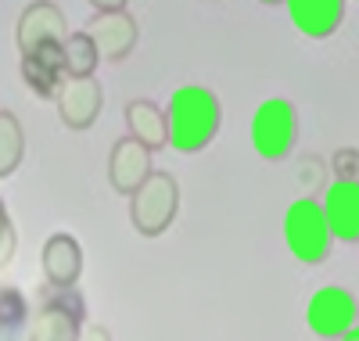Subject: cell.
Instances as JSON below:
<instances>
[{"label": "cell", "mask_w": 359, "mask_h": 341, "mask_svg": "<svg viewBox=\"0 0 359 341\" xmlns=\"http://www.w3.org/2000/svg\"><path fill=\"white\" fill-rule=\"evenodd\" d=\"M83 320H86V305L83 295L72 288H57L47 284L40 309L33 316V327H29V337L40 341H65V337H79L83 334Z\"/></svg>", "instance_id": "5b68a950"}, {"label": "cell", "mask_w": 359, "mask_h": 341, "mask_svg": "<svg viewBox=\"0 0 359 341\" xmlns=\"http://www.w3.org/2000/svg\"><path fill=\"white\" fill-rule=\"evenodd\" d=\"M15 248H18V234H15V223H11L4 201H0V266H8L15 259Z\"/></svg>", "instance_id": "44dd1931"}, {"label": "cell", "mask_w": 359, "mask_h": 341, "mask_svg": "<svg viewBox=\"0 0 359 341\" xmlns=\"http://www.w3.org/2000/svg\"><path fill=\"white\" fill-rule=\"evenodd\" d=\"M331 173H334V180H355L359 183V147H338L331 154Z\"/></svg>", "instance_id": "ffe728a7"}, {"label": "cell", "mask_w": 359, "mask_h": 341, "mask_svg": "<svg viewBox=\"0 0 359 341\" xmlns=\"http://www.w3.org/2000/svg\"><path fill=\"white\" fill-rule=\"evenodd\" d=\"M86 33L90 40L97 44L101 51V61H111V65H118V61H126L140 40V25L137 18L126 11V8H115V11H94L86 18Z\"/></svg>", "instance_id": "ba28073f"}, {"label": "cell", "mask_w": 359, "mask_h": 341, "mask_svg": "<svg viewBox=\"0 0 359 341\" xmlns=\"http://www.w3.org/2000/svg\"><path fill=\"white\" fill-rule=\"evenodd\" d=\"M180 212V183L172 173L151 169L140 187L130 194V223L140 237H162Z\"/></svg>", "instance_id": "3957f363"}, {"label": "cell", "mask_w": 359, "mask_h": 341, "mask_svg": "<svg viewBox=\"0 0 359 341\" xmlns=\"http://www.w3.org/2000/svg\"><path fill=\"white\" fill-rule=\"evenodd\" d=\"M69 22H65V11L54 4V0H33L22 15H18V25H15V44H18V54L33 51L36 44L43 40H65L69 33Z\"/></svg>", "instance_id": "30bf717a"}, {"label": "cell", "mask_w": 359, "mask_h": 341, "mask_svg": "<svg viewBox=\"0 0 359 341\" xmlns=\"http://www.w3.org/2000/svg\"><path fill=\"white\" fill-rule=\"evenodd\" d=\"M29 320V298L8 284V288H0V334H18Z\"/></svg>", "instance_id": "ac0fdd59"}, {"label": "cell", "mask_w": 359, "mask_h": 341, "mask_svg": "<svg viewBox=\"0 0 359 341\" xmlns=\"http://www.w3.org/2000/svg\"><path fill=\"white\" fill-rule=\"evenodd\" d=\"M331 241H334V234H331V223H327V215H323L320 198H298V201L287 205L284 244L298 262H306V266L323 262L331 255Z\"/></svg>", "instance_id": "7a4b0ae2"}, {"label": "cell", "mask_w": 359, "mask_h": 341, "mask_svg": "<svg viewBox=\"0 0 359 341\" xmlns=\"http://www.w3.org/2000/svg\"><path fill=\"white\" fill-rule=\"evenodd\" d=\"M54 108H57L62 126H69L76 133L90 130L101 119V108H104V90H101L97 76H65L57 83Z\"/></svg>", "instance_id": "8992f818"}, {"label": "cell", "mask_w": 359, "mask_h": 341, "mask_svg": "<svg viewBox=\"0 0 359 341\" xmlns=\"http://www.w3.org/2000/svg\"><path fill=\"white\" fill-rule=\"evenodd\" d=\"M22 83L33 90L36 98H43V101H54V94H57V83H62L65 76H57V72H50L47 65H40V61L33 58V54H22Z\"/></svg>", "instance_id": "e0dca14e"}, {"label": "cell", "mask_w": 359, "mask_h": 341, "mask_svg": "<svg viewBox=\"0 0 359 341\" xmlns=\"http://www.w3.org/2000/svg\"><path fill=\"white\" fill-rule=\"evenodd\" d=\"M94 4V11H115V8H126L130 0H90Z\"/></svg>", "instance_id": "7402d4cb"}, {"label": "cell", "mask_w": 359, "mask_h": 341, "mask_svg": "<svg viewBox=\"0 0 359 341\" xmlns=\"http://www.w3.org/2000/svg\"><path fill=\"white\" fill-rule=\"evenodd\" d=\"M252 147L266 162H284L298 140V112L287 98H266L252 115Z\"/></svg>", "instance_id": "277c9868"}, {"label": "cell", "mask_w": 359, "mask_h": 341, "mask_svg": "<svg viewBox=\"0 0 359 341\" xmlns=\"http://www.w3.org/2000/svg\"><path fill=\"white\" fill-rule=\"evenodd\" d=\"M151 147H144L137 137H118L111 144V154H108V183L115 194L130 198L140 183L151 176Z\"/></svg>", "instance_id": "9c48e42d"}, {"label": "cell", "mask_w": 359, "mask_h": 341, "mask_svg": "<svg viewBox=\"0 0 359 341\" xmlns=\"http://www.w3.org/2000/svg\"><path fill=\"white\" fill-rule=\"evenodd\" d=\"M355 320H359V302L341 284L320 288L306 305V323L316 337H345V330Z\"/></svg>", "instance_id": "52a82bcc"}, {"label": "cell", "mask_w": 359, "mask_h": 341, "mask_svg": "<svg viewBox=\"0 0 359 341\" xmlns=\"http://www.w3.org/2000/svg\"><path fill=\"white\" fill-rule=\"evenodd\" d=\"M291 25L306 40H331L341 22H345V4L348 0H284Z\"/></svg>", "instance_id": "8fae6325"}, {"label": "cell", "mask_w": 359, "mask_h": 341, "mask_svg": "<svg viewBox=\"0 0 359 341\" xmlns=\"http://www.w3.org/2000/svg\"><path fill=\"white\" fill-rule=\"evenodd\" d=\"M22 159H25V130L15 112L0 108V180L15 176Z\"/></svg>", "instance_id": "9a60e30c"}, {"label": "cell", "mask_w": 359, "mask_h": 341, "mask_svg": "<svg viewBox=\"0 0 359 341\" xmlns=\"http://www.w3.org/2000/svg\"><path fill=\"white\" fill-rule=\"evenodd\" d=\"M320 205H323L327 223H331L334 241L352 244L355 234H359V183L355 180H334L331 187L323 191Z\"/></svg>", "instance_id": "7c38bea8"}, {"label": "cell", "mask_w": 359, "mask_h": 341, "mask_svg": "<svg viewBox=\"0 0 359 341\" xmlns=\"http://www.w3.org/2000/svg\"><path fill=\"white\" fill-rule=\"evenodd\" d=\"M165 119H169V147L180 154H198L216 140L223 126V105L208 86L187 83L172 90Z\"/></svg>", "instance_id": "6da1fadb"}, {"label": "cell", "mask_w": 359, "mask_h": 341, "mask_svg": "<svg viewBox=\"0 0 359 341\" xmlns=\"http://www.w3.org/2000/svg\"><path fill=\"white\" fill-rule=\"evenodd\" d=\"M126 130H130V137H137L144 147H151V151L169 147L165 108H158L155 101H147V98H137V101L126 105Z\"/></svg>", "instance_id": "5bb4252c"}, {"label": "cell", "mask_w": 359, "mask_h": 341, "mask_svg": "<svg viewBox=\"0 0 359 341\" xmlns=\"http://www.w3.org/2000/svg\"><path fill=\"white\" fill-rule=\"evenodd\" d=\"M259 4H266V8H273V4H284V0H259Z\"/></svg>", "instance_id": "cb8c5ba5"}, {"label": "cell", "mask_w": 359, "mask_h": 341, "mask_svg": "<svg viewBox=\"0 0 359 341\" xmlns=\"http://www.w3.org/2000/svg\"><path fill=\"white\" fill-rule=\"evenodd\" d=\"M345 337H348V341H352V337H359V320H355V323H352V327L345 330Z\"/></svg>", "instance_id": "603a6c76"}, {"label": "cell", "mask_w": 359, "mask_h": 341, "mask_svg": "<svg viewBox=\"0 0 359 341\" xmlns=\"http://www.w3.org/2000/svg\"><path fill=\"white\" fill-rule=\"evenodd\" d=\"M355 248H359V234H355Z\"/></svg>", "instance_id": "d4e9b609"}, {"label": "cell", "mask_w": 359, "mask_h": 341, "mask_svg": "<svg viewBox=\"0 0 359 341\" xmlns=\"http://www.w3.org/2000/svg\"><path fill=\"white\" fill-rule=\"evenodd\" d=\"M101 65V51L90 40L86 29L65 36V76H97Z\"/></svg>", "instance_id": "2e32d148"}, {"label": "cell", "mask_w": 359, "mask_h": 341, "mask_svg": "<svg viewBox=\"0 0 359 341\" xmlns=\"http://www.w3.org/2000/svg\"><path fill=\"white\" fill-rule=\"evenodd\" d=\"M25 54H33L40 65H47L50 72L65 76V40H43V44H36L33 51H25Z\"/></svg>", "instance_id": "d6986e66"}, {"label": "cell", "mask_w": 359, "mask_h": 341, "mask_svg": "<svg viewBox=\"0 0 359 341\" xmlns=\"http://www.w3.org/2000/svg\"><path fill=\"white\" fill-rule=\"evenodd\" d=\"M40 266H43L47 284L72 288L79 276H83V248H79V241L72 234H50L43 241Z\"/></svg>", "instance_id": "4fadbf2b"}]
</instances>
